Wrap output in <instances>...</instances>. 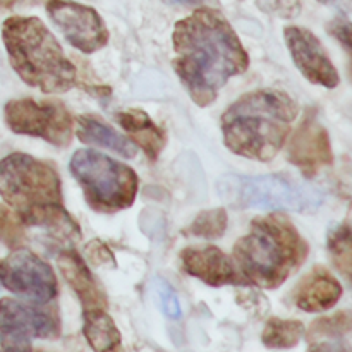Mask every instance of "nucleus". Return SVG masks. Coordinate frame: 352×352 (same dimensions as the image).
I'll return each mask as SVG.
<instances>
[{"label":"nucleus","mask_w":352,"mask_h":352,"mask_svg":"<svg viewBox=\"0 0 352 352\" xmlns=\"http://www.w3.org/2000/svg\"><path fill=\"white\" fill-rule=\"evenodd\" d=\"M352 330V315L347 311L336 313L327 318H320L309 330L311 340H340Z\"/></svg>","instance_id":"nucleus-22"},{"label":"nucleus","mask_w":352,"mask_h":352,"mask_svg":"<svg viewBox=\"0 0 352 352\" xmlns=\"http://www.w3.org/2000/svg\"><path fill=\"white\" fill-rule=\"evenodd\" d=\"M227 229V213L223 208L203 212L196 217L195 222L189 227V234L203 239H217L223 236Z\"/></svg>","instance_id":"nucleus-23"},{"label":"nucleus","mask_w":352,"mask_h":352,"mask_svg":"<svg viewBox=\"0 0 352 352\" xmlns=\"http://www.w3.org/2000/svg\"><path fill=\"white\" fill-rule=\"evenodd\" d=\"M58 336V320L52 313L17 299L0 301V344L7 351L31 349L33 339Z\"/></svg>","instance_id":"nucleus-10"},{"label":"nucleus","mask_w":352,"mask_h":352,"mask_svg":"<svg viewBox=\"0 0 352 352\" xmlns=\"http://www.w3.org/2000/svg\"><path fill=\"white\" fill-rule=\"evenodd\" d=\"M305 336V327L294 320L272 318L263 330V344L272 349H287L294 347Z\"/></svg>","instance_id":"nucleus-20"},{"label":"nucleus","mask_w":352,"mask_h":352,"mask_svg":"<svg viewBox=\"0 0 352 352\" xmlns=\"http://www.w3.org/2000/svg\"><path fill=\"white\" fill-rule=\"evenodd\" d=\"M76 133L78 138L86 144L93 146H103L116 151L120 157L133 158L136 155V144L127 138L120 136L112 129L109 124L102 122L98 117L82 116L76 120Z\"/></svg>","instance_id":"nucleus-18"},{"label":"nucleus","mask_w":352,"mask_h":352,"mask_svg":"<svg viewBox=\"0 0 352 352\" xmlns=\"http://www.w3.org/2000/svg\"><path fill=\"white\" fill-rule=\"evenodd\" d=\"M153 289L155 296H157L158 301H160V308L164 309L165 315H167L168 318H181V305H179L177 294L174 292V289H172L167 282L162 280V278H155Z\"/></svg>","instance_id":"nucleus-25"},{"label":"nucleus","mask_w":352,"mask_h":352,"mask_svg":"<svg viewBox=\"0 0 352 352\" xmlns=\"http://www.w3.org/2000/svg\"><path fill=\"white\" fill-rule=\"evenodd\" d=\"M289 162L299 167L306 177H313L320 168L333 162L329 133L315 117H306L292 136Z\"/></svg>","instance_id":"nucleus-13"},{"label":"nucleus","mask_w":352,"mask_h":352,"mask_svg":"<svg viewBox=\"0 0 352 352\" xmlns=\"http://www.w3.org/2000/svg\"><path fill=\"white\" fill-rule=\"evenodd\" d=\"M6 122L16 134L41 138L62 148L72 140V117L58 102L12 100L3 109Z\"/></svg>","instance_id":"nucleus-8"},{"label":"nucleus","mask_w":352,"mask_h":352,"mask_svg":"<svg viewBox=\"0 0 352 352\" xmlns=\"http://www.w3.org/2000/svg\"><path fill=\"white\" fill-rule=\"evenodd\" d=\"M24 239V222L16 212L0 206V241L14 248Z\"/></svg>","instance_id":"nucleus-24"},{"label":"nucleus","mask_w":352,"mask_h":352,"mask_svg":"<svg viewBox=\"0 0 352 352\" xmlns=\"http://www.w3.org/2000/svg\"><path fill=\"white\" fill-rule=\"evenodd\" d=\"M0 196L31 226L50 206L62 205L60 179L45 162L24 153H12L0 160Z\"/></svg>","instance_id":"nucleus-6"},{"label":"nucleus","mask_w":352,"mask_h":352,"mask_svg":"<svg viewBox=\"0 0 352 352\" xmlns=\"http://www.w3.org/2000/svg\"><path fill=\"white\" fill-rule=\"evenodd\" d=\"M318 2L336 7L342 12H352V0H318Z\"/></svg>","instance_id":"nucleus-27"},{"label":"nucleus","mask_w":352,"mask_h":352,"mask_svg":"<svg viewBox=\"0 0 352 352\" xmlns=\"http://www.w3.org/2000/svg\"><path fill=\"white\" fill-rule=\"evenodd\" d=\"M342 296V285L325 268H315L296 289L294 301L306 313H320L333 308Z\"/></svg>","instance_id":"nucleus-15"},{"label":"nucleus","mask_w":352,"mask_h":352,"mask_svg":"<svg viewBox=\"0 0 352 352\" xmlns=\"http://www.w3.org/2000/svg\"><path fill=\"white\" fill-rule=\"evenodd\" d=\"M71 174L96 212L129 208L138 195V175L127 165L93 150H79L71 158Z\"/></svg>","instance_id":"nucleus-7"},{"label":"nucleus","mask_w":352,"mask_h":352,"mask_svg":"<svg viewBox=\"0 0 352 352\" xmlns=\"http://www.w3.org/2000/svg\"><path fill=\"white\" fill-rule=\"evenodd\" d=\"M0 282L36 305H47L57 296V278L50 265L24 248L0 260Z\"/></svg>","instance_id":"nucleus-9"},{"label":"nucleus","mask_w":352,"mask_h":352,"mask_svg":"<svg viewBox=\"0 0 352 352\" xmlns=\"http://www.w3.org/2000/svg\"><path fill=\"white\" fill-rule=\"evenodd\" d=\"M168 3H179V6H195L199 0H167Z\"/></svg>","instance_id":"nucleus-28"},{"label":"nucleus","mask_w":352,"mask_h":352,"mask_svg":"<svg viewBox=\"0 0 352 352\" xmlns=\"http://www.w3.org/2000/svg\"><path fill=\"white\" fill-rule=\"evenodd\" d=\"M82 333L95 351H113L120 346V332L105 309H85L82 311Z\"/></svg>","instance_id":"nucleus-19"},{"label":"nucleus","mask_w":352,"mask_h":352,"mask_svg":"<svg viewBox=\"0 0 352 352\" xmlns=\"http://www.w3.org/2000/svg\"><path fill=\"white\" fill-rule=\"evenodd\" d=\"M308 256V244L287 219L278 215L256 219L237 241L234 263L248 284L277 289Z\"/></svg>","instance_id":"nucleus-3"},{"label":"nucleus","mask_w":352,"mask_h":352,"mask_svg":"<svg viewBox=\"0 0 352 352\" xmlns=\"http://www.w3.org/2000/svg\"><path fill=\"white\" fill-rule=\"evenodd\" d=\"M284 36L296 67L309 82L325 88H336L339 85V72L315 33L306 28L289 26L284 30Z\"/></svg>","instance_id":"nucleus-12"},{"label":"nucleus","mask_w":352,"mask_h":352,"mask_svg":"<svg viewBox=\"0 0 352 352\" xmlns=\"http://www.w3.org/2000/svg\"><path fill=\"white\" fill-rule=\"evenodd\" d=\"M47 12L69 43L93 54L109 43V31L95 9L72 0H48Z\"/></svg>","instance_id":"nucleus-11"},{"label":"nucleus","mask_w":352,"mask_h":352,"mask_svg":"<svg viewBox=\"0 0 352 352\" xmlns=\"http://www.w3.org/2000/svg\"><path fill=\"white\" fill-rule=\"evenodd\" d=\"M219 191L234 206L263 212L313 213L325 199L318 188L285 174L227 175L219 182Z\"/></svg>","instance_id":"nucleus-5"},{"label":"nucleus","mask_w":352,"mask_h":352,"mask_svg":"<svg viewBox=\"0 0 352 352\" xmlns=\"http://www.w3.org/2000/svg\"><path fill=\"white\" fill-rule=\"evenodd\" d=\"M58 268L62 270L65 280L72 287V291L81 299L82 311L85 309H105L107 298L102 289L96 285L91 272L86 267L85 261L72 251H65L57 258Z\"/></svg>","instance_id":"nucleus-16"},{"label":"nucleus","mask_w":352,"mask_h":352,"mask_svg":"<svg viewBox=\"0 0 352 352\" xmlns=\"http://www.w3.org/2000/svg\"><path fill=\"white\" fill-rule=\"evenodd\" d=\"M181 261L186 274L213 287L227 284H248L237 265L215 246L186 248L181 253Z\"/></svg>","instance_id":"nucleus-14"},{"label":"nucleus","mask_w":352,"mask_h":352,"mask_svg":"<svg viewBox=\"0 0 352 352\" xmlns=\"http://www.w3.org/2000/svg\"><path fill=\"white\" fill-rule=\"evenodd\" d=\"M2 40L10 65L26 85L43 93H65L76 86V67L38 17L6 19Z\"/></svg>","instance_id":"nucleus-4"},{"label":"nucleus","mask_w":352,"mask_h":352,"mask_svg":"<svg viewBox=\"0 0 352 352\" xmlns=\"http://www.w3.org/2000/svg\"><path fill=\"white\" fill-rule=\"evenodd\" d=\"M117 120L133 138V143L143 148L151 160H157L165 144V136L164 131L150 119V116L141 110H124L117 113Z\"/></svg>","instance_id":"nucleus-17"},{"label":"nucleus","mask_w":352,"mask_h":352,"mask_svg":"<svg viewBox=\"0 0 352 352\" xmlns=\"http://www.w3.org/2000/svg\"><path fill=\"white\" fill-rule=\"evenodd\" d=\"M329 251L336 267L352 280V229L349 226L332 227L329 232Z\"/></svg>","instance_id":"nucleus-21"},{"label":"nucleus","mask_w":352,"mask_h":352,"mask_svg":"<svg viewBox=\"0 0 352 352\" xmlns=\"http://www.w3.org/2000/svg\"><path fill=\"white\" fill-rule=\"evenodd\" d=\"M298 103L284 91L260 89L241 96L222 117L226 146L250 160L270 162L284 146Z\"/></svg>","instance_id":"nucleus-2"},{"label":"nucleus","mask_w":352,"mask_h":352,"mask_svg":"<svg viewBox=\"0 0 352 352\" xmlns=\"http://www.w3.org/2000/svg\"><path fill=\"white\" fill-rule=\"evenodd\" d=\"M329 31L344 45V47L349 50L352 55V23L347 19H342V17H337L330 23Z\"/></svg>","instance_id":"nucleus-26"},{"label":"nucleus","mask_w":352,"mask_h":352,"mask_svg":"<svg viewBox=\"0 0 352 352\" xmlns=\"http://www.w3.org/2000/svg\"><path fill=\"white\" fill-rule=\"evenodd\" d=\"M174 71L199 107H208L250 57L229 21L213 9H198L174 28Z\"/></svg>","instance_id":"nucleus-1"}]
</instances>
